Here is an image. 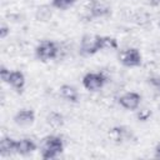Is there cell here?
<instances>
[{"instance_id": "cell-1", "label": "cell", "mask_w": 160, "mask_h": 160, "mask_svg": "<svg viewBox=\"0 0 160 160\" xmlns=\"http://www.w3.org/2000/svg\"><path fill=\"white\" fill-rule=\"evenodd\" d=\"M64 150V141L58 135H48L40 142V154L44 160L56 159Z\"/></svg>"}, {"instance_id": "cell-2", "label": "cell", "mask_w": 160, "mask_h": 160, "mask_svg": "<svg viewBox=\"0 0 160 160\" xmlns=\"http://www.w3.org/2000/svg\"><path fill=\"white\" fill-rule=\"evenodd\" d=\"M59 54V48L55 41L51 40H42L35 49V55L40 61H50L54 60Z\"/></svg>"}, {"instance_id": "cell-3", "label": "cell", "mask_w": 160, "mask_h": 160, "mask_svg": "<svg viewBox=\"0 0 160 160\" xmlns=\"http://www.w3.org/2000/svg\"><path fill=\"white\" fill-rule=\"evenodd\" d=\"M82 86L89 91H99L104 88L108 81V78L104 72H86L82 76Z\"/></svg>"}, {"instance_id": "cell-4", "label": "cell", "mask_w": 160, "mask_h": 160, "mask_svg": "<svg viewBox=\"0 0 160 160\" xmlns=\"http://www.w3.org/2000/svg\"><path fill=\"white\" fill-rule=\"evenodd\" d=\"M100 35L85 34L80 40V52L84 55H94L100 51Z\"/></svg>"}, {"instance_id": "cell-5", "label": "cell", "mask_w": 160, "mask_h": 160, "mask_svg": "<svg viewBox=\"0 0 160 160\" xmlns=\"http://www.w3.org/2000/svg\"><path fill=\"white\" fill-rule=\"evenodd\" d=\"M119 61L126 68H136L141 65L142 56L139 49L136 48H128L122 50L119 55Z\"/></svg>"}, {"instance_id": "cell-6", "label": "cell", "mask_w": 160, "mask_h": 160, "mask_svg": "<svg viewBox=\"0 0 160 160\" xmlns=\"http://www.w3.org/2000/svg\"><path fill=\"white\" fill-rule=\"evenodd\" d=\"M118 102L121 108H124L126 110H136L140 106L141 95L135 91H128L119 98Z\"/></svg>"}, {"instance_id": "cell-7", "label": "cell", "mask_w": 160, "mask_h": 160, "mask_svg": "<svg viewBox=\"0 0 160 160\" xmlns=\"http://www.w3.org/2000/svg\"><path fill=\"white\" fill-rule=\"evenodd\" d=\"M35 121V112L31 109H21L14 115V122L19 126H30Z\"/></svg>"}, {"instance_id": "cell-8", "label": "cell", "mask_w": 160, "mask_h": 160, "mask_svg": "<svg viewBox=\"0 0 160 160\" xmlns=\"http://www.w3.org/2000/svg\"><path fill=\"white\" fill-rule=\"evenodd\" d=\"M8 84L16 92H21L25 86V75L20 70H12L10 74V78L8 80Z\"/></svg>"}, {"instance_id": "cell-9", "label": "cell", "mask_w": 160, "mask_h": 160, "mask_svg": "<svg viewBox=\"0 0 160 160\" xmlns=\"http://www.w3.org/2000/svg\"><path fill=\"white\" fill-rule=\"evenodd\" d=\"M36 148H38L36 144L31 139H28V138L19 139L18 142H16V154L28 155V154H31L32 151H35Z\"/></svg>"}, {"instance_id": "cell-10", "label": "cell", "mask_w": 160, "mask_h": 160, "mask_svg": "<svg viewBox=\"0 0 160 160\" xmlns=\"http://www.w3.org/2000/svg\"><path fill=\"white\" fill-rule=\"evenodd\" d=\"M89 12L92 18H105L108 15H110L111 10L110 6H108L104 2H100L99 0L95 2H91V6L89 9Z\"/></svg>"}, {"instance_id": "cell-11", "label": "cell", "mask_w": 160, "mask_h": 160, "mask_svg": "<svg viewBox=\"0 0 160 160\" xmlns=\"http://www.w3.org/2000/svg\"><path fill=\"white\" fill-rule=\"evenodd\" d=\"M59 92H60L61 98L65 99L66 101L78 102V100H79V91H78L76 88H74L72 85H69V84L61 85L60 89H59Z\"/></svg>"}, {"instance_id": "cell-12", "label": "cell", "mask_w": 160, "mask_h": 160, "mask_svg": "<svg viewBox=\"0 0 160 160\" xmlns=\"http://www.w3.org/2000/svg\"><path fill=\"white\" fill-rule=\"evenodd\" d=\"M16 142L18 140L10 138V136H4L0 140V154L1 155H10V154H16Z\"/></svg>"}, {"instance_id": "cell-13", "label": "cell", "mask_w": 160, "mask_h": 160, "mask_svg": "<svg viewBox=\"0 0 160 160\" xmlns=\"http://www.w3.org/2000/svg\"><path fill=\"white\" fill-rule=\"evenodd\" d=\"M128 135H129V131L124 126H115V128H112L109 131L110 139L114 140V141H116V142H121V141L126 140L128 139Z\"/></svg>"}, {"instance_id": "cell-14", "label": "cell", "mask_w": 160, "mask_h": 160, "mask_svg": "<svg viewBox=\"0 0 160 160\" xmlns=\"http://www.w3.org/2000/svg\"><path fill=\"white\" fill-rule=\"evenodd\" d=\"M46 122L54 129L61 128L64 125V116L58 111H51L46 116Z\"/></svg>"}, {"instance_id": "cell-15", "label": "cell", "mask_w": 160, "mask_h": 160, "mask_svg": "<svg viewBox=\"0 0 160 160\" xmlns=\"http://www.w3.org/2000/svg\"><path fill=\"white\" fill-rule=\"evenodd\" d=\"M100 49L101 50H111L118 49V40L112 36L100 35Z\"/></svg>"}, {"instance_id": "cell-16", "label": "cell", "mask_w": 160, "mask_h": 160, "mask_svg": "<svg viewBox=\"0 0 160 160\" xmlns=\"http://www.w3.org/2000/svg\"><path fill=\"white\" fill-rule=\"evenodd\" d=\"M76 0H51V6L58 10H66L75 4Z\"/></svg>"}, {"instance_id": "cell-17", "label": "cell", "mask_w": 160, "mask_h": 160, "mask_svg": "<svg viewBox=\"0 0 160 160\" xmlns=\"http://www.w3.org/2000/svg\"><path fill=\"white\" fill-rule=\"evenodd\" d=\"M10 74H11V71H10L8 68H5L4 65L0 66V78H1V80H2L4 82L8 84V80H9V78H10Z\"/></svg>"}, {"instance_id": "cell-18", "label": "cell", "mask_w": 160, "mask_h": 160, "mask_svg": "<svg viewBox=\"0 0 160 160\" xmlns=\"http://www.w3.org/2000/svg\"><path fill=\"white\" fill-rule=\"evenodd\" d=\"M151 116V111L148 110V109H144V110H140L139 114H138V119L141 120V121H146Z\"/></svg>"}, {"instance_id": "cell-19", "label": "cell", "mask_w": 160, "mask_h": 160, "mask_svg": "<svg viewBox=\"0 0 160 160\" xmlns=\"http://www.w3.org/2000/svg\"><path fill=\"white\" fill-rule=\"evenodd\" d=\"M9 34H10V29H9V26H6L5 24L0 25V39H5Z\"/></svg>"}, {"instance_id": "cell-20", "label": "cell", "mask_w": 160, "mask_h": 160, "mask_svg": "<svg viewBox=\"0 0 160 160\" xmlns=\"http://www.w3.org/2000/svg\"><path fill=\"white\" fill-rule=\"evenodd\" d=\"M149 84H151L152 86H155L156 89L160 90V78H149Z\"/></svg>"}, {"instance_id": "cell-21", "label": "cell", "mask_w": 160, "mask_h": 160, "mask_svg": "<svg viewBox=\"0 0 160 160\" xmlns=\"http://www.w3.org/2000/svg\"><path fill=\"white\" fill-rule=\"evenodd\" d=\"M154 158L155 159H160V142L156 144V146L154 148Z\"/></svg>"}, {"instance_id": "cell-22", "label": "cell", "mask_w": 160, "mask_h": 160, "mask_svg": "<svg viewBox=\"0 0 160 160\" xmlns=\"http://www.w3.org/2000/svg\"><path fill=\"white\" fill-rule=\"evenodd\" d=\"M150 5L151 6H159L160 5V0H150Z\"/></svg>"}, {"instance_id": "cell-23", "label": "cell", "mask_w": 160, "mask_h": 160, "mask_svg": "<svg viewBox=\"0 0 160 160\" xmlns=\"http://www.w3.org/2000/svg\"><path fill=\"white\" fill-rule=\"evenodd\" d=\"M90 2H95V1H98V0H89Z\"/></svg>"}]
</instances>
